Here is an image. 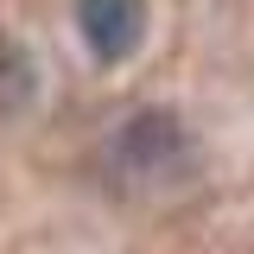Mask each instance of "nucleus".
I'll return each instance as SVG.
<instances>
[{
  "mask_svg": "<svg viewBox=\"0 0 254 254\" xmlns=\"http://www.w3.org/2000/svg\"><path fill=\"white\" fill-rule=\"evenodd\" d=\"M172 153H178V121L172 115H140V121L121 127V159H133L146 178H165Z\"/></svg>",
  "mask_w": 254,
  "mask_h": 254,
  "instance_id": "2",
  "label": "nucleus"
},
{
  "mask_svg": "<svg viewBox=\"0 0 254 254\" xmlns=\"http://www.w3.org/2000/svg\"><path fill=\"white\" fill-rule=\"evenodd\" d=\"M76 32L95 64H127L146 38V0H76Z\"/></svg>",
  "mask_w": 254,
  "mask_h": 254,
  "instance_id": "1",
  "label": "nucleus"
},
{
  "mask_svg": "<svg viewBox=\"0 0 254 254\" xmlns=\"http://www.w3.org/2000/svg\"><path fill=\"white\" fill-rule=\"evenodd\" d=\"M26 102H32V58L19 45H0V115H13Z\"/></svg>",
  "mask_w": 254,
  "mask_h": 254,
  "instance_id": "3",
  "label": "nucleus"
}]
</instances>
